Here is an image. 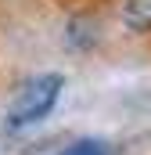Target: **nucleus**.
Instances as JSON below:
<instances>
[{
	"instance_id": "obj_1",
	"label": "nucleus",
	"mask_w": 151,
	"mask_h": 155,
	"mask_svg": "<svg viewBox=\"0 0 151 155\" xmlns=\"http://www.w3.org/2000/svg\"><path fill=\"white\" fill-rule=\"evenodd\" d=\"M61 87H65V79L58 76V72H47V76L29 79V83L14 94V101L7 105L4 126H7V130H25V126H33V123H40V119H47L50 108L58 105Z\"/></svg>"
},
{
	"instance_id": "obj_2",
	"label": "nucleus",
	"mask_w": 151,
	"mask_h": 155,
	"mask_svg": "<svg viewBox=\"0 0 151 155\" xmlns=\"http://www.w3.org/2000/svg\"><path fill=\"white\" fill-rule=\"evenodd\" d=\"M61 155H108V144L104 141H76Z\"/></svg>"
}]
</instances>
